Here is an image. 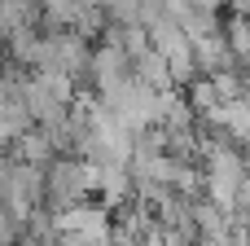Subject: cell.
Listing matches in <instances>:
<instances>
[{
    "label": "cell",
    "mask_w": 250,
    "mask_h": 246,
    "mask_svg": "<svg viewBox=\"0 0 250 246\" xmlns=\"http://www.w3.org/2000/svg\"><path fill=\"white\" fill-rule=\"evenodd\" d=\"M88 194H97V163H88L83 154H57L44 167V202L53 211L79 207L88 202Z\"/></svg>",
    "instance_id": "obj_1"
},
{
    "label": "cell",
    "mask_w": 250,
    "mask_h": 246,
    "mask_svg": "<svg viewBox=\"0 0 250 246\" xmlns=\"http://www.w3.org/2000/svg\"><path fill=\"white\" fill-rule=\"evenodd\" d=\"M101 9H105V18H114V26H136L145 0H101Z\"/></svg>",
    "instance_id": "obj_2"
},
{
    "label": "cell",
    "mask_w": 250,
    "mask_h": 246,
    "mask_svg": "<svg viewBox=\"0 0 250 246\" xmlns=\"http://www.w3.org/2000/svg\"><path fill=\"white\" fill-rule=\"evenodd\" d=\"M4 145H9V141H4V136H0V172H4V167H9V163H4Z\"/></svg>",
    "instance_id": "obj_3"
}]
</instances>
